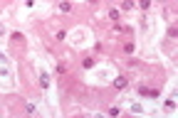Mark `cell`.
Returning <instances> with one entry per match:
<instances>
[{"mask_svg":"<svg viewBox=\"0 0 178 118\" xmlns=\"http://www.w3.org/2000/svg\"><path fill=\"white\" fill-rule=\"evenodd\" d=\"M126 84H129V81H126L124 76H119V79H114V86H116V88H126Z\"/></svg>","mask_w":178,"mask_h":118,"instance_id":"6da1fadb","label":"cell"},{"mask_svg":"<svg viewBox=\"0 0 178 118\" xmlns=\"http://www.w3.org/2000/svg\"><path fill=\"white\" fill-rule=\"evenodd\" d=\"M139 93H143V96H158V91H153V88H146V86L139 88Z\"/></svg>","mask_w":178,"mask_h":118,"instance_id":"7a4b0ae2","label":"cell"},{"mask_svg":"<svg viewBox=\"0 0 178 118\" xmlns=\"http://www.w3.org/2000/svg\"><path fill=\"white\" fill-rule=\"evenodd\" d=\"M166 108H168V111H173V108H176V101H173V98H168V101H166Z\"/></svg>","mask_w":178,"mask_h":118,"instance_id":"3957f363","label":"cell"},{"mask_svg":"<svg viewBox=\"0 0 178 118\" xmlns=\"http://www.w3.org/2000/svg\"><path fill=\"white\" fill-rule=\"evenodd\" d=\"M109 17L111 20H119V10H109Z\"/></svg>","mask_w":178,"mask_h":118,"instance_id":"277c9868","label":"cell"},{"mask_svg":"<svg viewBox=\"0 0 178 118\" xmlns=\"http://www.w3.org/2000/svg\"><path fill=\"white\" fill-rule=\"evenodd\" d=\"M2 34H5V27H2V25H0V37H2Z\"/></svg>","mask_w":178,"mask_h":118,"instance_id":"5b68a950","label":"cell"},{"mask_svg":"<svg viewBox=\"0 0 178 118\" xmlns=\"http://www.w3.org/2000/svg\"><path fill=\"white\" fill-rule=\"evenodd\" d=\"M25 2H27V7H30V5H32V2H35V0H25Z\"/></svg>","mask_w":178,"mask_h":118,"instance_id":"8992f818","label":"cell"}]
</instances>
